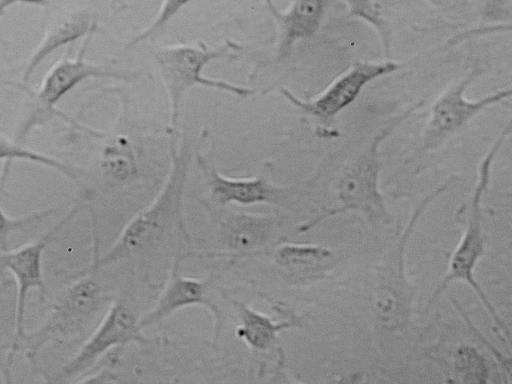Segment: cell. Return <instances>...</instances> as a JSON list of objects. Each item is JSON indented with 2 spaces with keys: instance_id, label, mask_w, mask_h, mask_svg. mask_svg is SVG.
<instances>
[{
  "instance_id": "obj_12",
  "label": "cell",
  "mask_w": 512,
  "mask_h": 384,
  "mask_svg": "<svg viewBox=\"0 0 512 384\" xmlns=\"http://www.w3.org/2000/svg\"><path fill=\"white\" fill-rule=\"evenodd\" d=\"M92 34L84 37L77 54L70 58L65 57L55 63L46 73L40 87L37 90H28L38 104L47 114H53L69 121L75 126L86 130L81 124H77L68 115L57 110L55 104L77 84L89 78H114L124 79L125 76L110 70L106 66L90 63L85 60Z\"/></svg>"
},
{
  "instance_id": "obj_2",
  "label": "cell",
  "mask_w": 512,
  "mask_h": 384,
  "mask_svg": "<svg viewBox=\"0 0 512 384\" xmlns=\"http://www.w3.org/2000/svg\"><path fill=\"white\" fill-rule=\"evenodd\" d=\"M512 132V117L503 127L478 166L477 178L472 191L469 214L463 234L452 252L444 277L431 295L425 307L427 312L436 300L455 282L467 284L482 302L489 314L501 342L512 352V332L497 313L486 292L475 278V268L484 253L482 228V199L488 189L494 161L503 143Z\"/></svg>"
},
{
  "instance_id": "obj_9",
  "label": "cell",
  "mask_w": 512,
  "mask_h": 384,
  "mask_svg": "<svg viewBox=\"0 0 512 384\" xmlns=\"http://www.w3.org/2000/svg\"><path fill=\"white\" fill-rule=\"evenodd\" d=\"M152 342L139 324V318L121 300L111 303L101 321L78 351L61 367L55 381H71L84 377L111 350L134 343Z\"/></svg>"
},
{
  "instance_id": "obj_20",
  "label": "cell",
  "mask_w": 512,
  "mask_h": 384,
  "mask_svg": "<svg viewBox=\"0 0 512 384\" xmlns=\"http://www.w3.org/2000/svg\"><path fill=\"white\" fill-rule=\"evenodd\" d=\"M321 0H301L281 18L280 54L284 55L300 39L312 36L319 25Z\"/></svg>"
},
{
  "instance_id": "obj_18",
  "label": "cell",
  "mask_w": 512,
  "mask_h": 384,
  "mask_svg": "<svg viewBox=\"0 0 512 384\" xmlns=\"http://www.w3.org/2000/svg\"><path fill=\"white\" fill-rule=\"evenodd\" d=\"M234 303L240 317V324L236 327L235 334L253 350L270 349L278 344L280 332L300 325L294 315L276 321L246 304L237 301Z\"/></svg>"
},
{
  "instance_id": "obj_22",
  "label": "cell",
  "mask_w": 512,
  "mask_h": 384,
  "mask_svg": "<svg viewBox=\"0 0 512 384\" xmlns=\"http://www.w3.org/2000/svg\"><path fill=\"white\" fill-rule=\"evenodd\" d=\"M190 1L162 0L154 18L127 43V47H133L162 30Z\"/></svg>"
},
{
  "instance_id": "obj_8",
  "label": "cell",
  "mask_w": 512,
  "mask_h": 384,
  "mask_svg": "<svg viewBox=\"0 0 512 384\" xmlns=\"http://www.w3.org/2000/svg\"><path fill=\"white\" fill-rule=\"evenodd\" d=\"M85 206L82 201L75 202L67 213L58 220L50 229L39 238L28 242L16 249L1 250V270L8 271L16 283V305L14 317V331L6 358L5 372L9 375L14 359V350L20 339L25 334L24 316L27 295L32 290H37L41 295L45 292V282L42 270L43 252Z\"/></svg>"
},
{
  "instance_id": "obj_23",
  "label": "cell",
  "mask_w": 512,
  "mask_h": 384,
  "mask_svg": "<svg viewBox=\"0 0 512 384\" xmlns=\"http://www.w3.org/2000/svg\"><path fill=\"white\" fill-rule=\"evenodd\" d=\"M450 301L452 305L455 307V309L458 311V313L461 315L462 319L468 326L470 332L477 338V340L480 343H482L489 350L490 354L496 361L497 365L502 369L505 376L508 378V382L512 383V356L504 354L485 338V336L475 326L470 316L465 311L463 306L458 302V300H456L453 297H450Z\"/></svg>"
},
{
  "instance_id": "obj_10",
  "label": "cell",
  "mask_w": 512,
  "mask_h": 384,
  "mask_svg": "<svg viewBox=\"0 0 512 384\" xmlns=\"http://www.w3.org/2000/svg\"><path fill=\"white\" fill-rule=\"evenodd\" d=\"M183 257L176 258L154 306L139 318L141 328L147 329L171 316L182 308L199 306L209 311L213 322V344L218 343L223 323V313L216 302L210 279L183 276L180 273Z\"/></svg>"
},
{
  "instance_id": "obj_16",
  "label": "cell",
  "mask_w": 512,
  "mask_h": 384,
  "mask_svg": "<svg viewBox=\"0 0 512 384\" xmlns=\"http://www.w3.org/2000/svg\"><path fill=\"white\" fill-rule=\"evenodd\" d=\"M439 353L430 352L444 372L445 382L486 384L490 378V368L479 349L469 343H457L448 349L437 348Z\"/></svg>"
},
{
  "instance_id": "obj_25",
  "label": "cell",
  "mask_w": 512,
  "mask_h": 384,
  "mask_svg": "<svg viewBox=\"0 0 512 384\" xmlns=\"http://www.w3.org/2000/svg\"><path fill=\"white\" fill-rule=\"evenodd\" d=\"M434 6L446 13L462 12L469 7V0H430Z\"/></svg>"
},
{
  "instance_id": "obj_1",
  "label": "cell",
  "mask_w": 512,
  "mask_h": 384,
  "mask_svg": "<svg viewBox=\"0 0 512 384\" xmlns=\"http://www.w3.org/2000/svg\"><path fill=\"white\" fill-rule=\"evenodd\" d=\"M169 153L170 169L157 196L125 225L103 255H100L98 239H95L90 264L73 274L94 272L130 260L141 264L150 280L151 264L162 254L170 256L172 262L193 255L183 208L191 151L187 142L178 144L177 138L173 137L169 138Z\"/></svg>"
},
{
  "instance_id": "obj_4",
  "label": "cell",
  "mask_w": 512,
  "mask_h": 384,
  "mask_svg": "<svg viewBox=\"0 0 512 384\" xmlns=\"http://www.w3.org/2000/svg\"><path fill=\"white\" fill-rule=\"evenodd\" d=\"M422 102L405 111L379 131L366 147L358 152L341 170L335 185L337 204L302 224L297 232H306L328 218L346 212H356L372 224L389 225L392 216L379 189L382 162L379 145L391 131L421 106Z\"/></svg>"
},
{
  "instance_id": "obj_11",
  "label": "cell",
  "mask_w": 512,
  "mask_h": 384,
  "mask_svg": "<svg viewBox=\"0 0 512 384\" xmlns=\"http://www.w3.org/2000/svg\"><path fill=\"white\" fill-rule=\"evenodd\" d=\"M399 68L400 64L392 61L356 62L322 93L309 100L300 99L283 88L280 91L294 106L321 122L328 123L348 107L368 83Z\"/></svg>"
},
{
  "instance_id": "obj_26",
  "label": "cell",
  "mask_w": 512,
  "mask_h": 384,
  "mask_svg": "<svg viewBox=\"0 0 512 384\" xmlns=\"http://www.w3.org/2000/svg\"><path fill=\"white\" fill-rule=\"evenodd\" d=\"M47 3L48 0H0V14L3 15L7 9L15 4H32L45 7Z\"/></svg>"
},
{
  "instance_id": "obj_17",
  "label": "cell",
  "mask_w": 512,
  "mask_h": 384,
  "mask_svg": "<svg viewBox=\"0 0 512 384\" xmlns=\"http://www.w3.org/2000/svg\"><path fill=\"white\" fill-rule=\"evenodd\" d=\"M275 264L287 275L298 278H317L335 263L332 249L305 243H283L274 252Z\"/></svg>"
},
{
  "instance_id": "obj_13",
  "label": "cell",
  "mask_w": 512,
  "mask_h": 384,
  "mask_svg": "<svg viewBox=\"0 0 512 384\" xmlns=\"http://www.w3.org/2000/svg\"><path fill=\"white\" fill-rule=\"evenodd\" d=\"M197 161L206 179L211 198L220 206L278 204L286 200L290 194V191L274 185L263 176L231 178L209 167L203 157L198 156Z\"/></svg>"
},
{
  "instance_id": "obj_3",
  "label": "cell",
  "mask_w": 512,
  "mask_h": 384,
  "mask_svg": "<svg viewBox=\"0 0 512 384\" xmlns=\"http://www.w3.org/2000/svg\"><path fill=\"white\" fill-rule=\"evenodd\" d=\"M453 178L428 193L414 207L404 228L376 270L370 294V306L376 325L385 332L402 333L411 324L416 287L406 272V251L422 216L438 197L446 192Z\"/></svg>"
},
{
  "instance_id": "obj_15",
  "label": "cell",
  "mask_w": 512,
  "mask_h": 384,
  "mask_svg": "<svg viewBox=\"0 0 512 384\" xmlns=\"http://www.w3.org/2000/svg\"><path fill=\"white\" fill-rule=\"evenodd\" d=\"M220 241L228 253L248 254L264 247L271 240L277 221L268 216L254 214H212Z\"/></svg>"
},
{
  "instance_id": "obj_24",
  "label": "cell",
  "mask_w": 512,
  "mask_h": 384,
  "mask_svg": "<svg viewBox=\"0 0 512 384\" xmlns=\"http://www.w3.org/2000/svg\"><path fill=\"white\" fill-rule=\"evenodd\" d=\"M56 212V209L48 208L38 210L30 213L29 215L21 217H11L7 215L4 209H1V250L6 249V244L11 235L18 232L22 228L31 224L37 223L46 217L51 216Z\"/></svg>"
},
{
  "instance_id": "obj_14",
  "label": "cell",
  "mask_w": 512,
  "mask_h": 384,
  "mask_svg": "<svg viewBox=\"0 0 512 384\" xmlns=\"http://www.w3.org/2000/svg\"><path fill=\"white\" fill-rule=\"evenodd\" d=\"M98 29L95 18L84 8L65 10L51 16L41 41L29 57L23 81L27 82L37 67L55 50L94 34Z\"/></svg>"
},
{
  "instance_id": "obj_19",
  "label": "cell",
  "mask_w": 512,
  "mask_h": 384,
  "mask_svg": "<svg viewBox=\"0 0 512 384\" xmlns=\"http://www.w3.org/2000/svg\"><path fill=\"white\" fill-rule=\"evenodd\" d=\"M103 175L117 184L134 180L140 171L137 151L126 135L117 134L104 143L99 157Z\"/></svg>"
},
{
  "instance_id": "obj_5",
  "label": "cell",
  "mask_w": 512,
  "mask_h": 384,
  "mask_svg": "<svg viewBox=\"0 0 512 384\" xmlns=\"http://www.w3.org/2000/svg\"><path fill=\"white\" fill-rule=\"evenodd\" d=\"M237 48L238 45L232 41H227L214 49L198 42L196 44L164 46L153 52L160 77L169 97V137L176 136L181 102L184 94L191 87L204 86L239 97H248L255 93L249 87L212 79L203 74L207 64L230 56L231 51Z\"/></svg>"
},
{
  "instance_id": "obj_21",
  "label": "cell",
  "mask_w": 512,
  "mask_h": 384,
  "mask_svg": "<svg viewBox=\"0 0 512 384\" xmlns=\"http://www.w3.org/2000/svg\"><path fill=\"white\" fill-rule=\"evenodd\" d=\"M0 159L2 164H5V168H3V170L9 168L13 161L19 160L49 167L76 184L80 183L81 176L83 175V171L81 169L73 167L52 156L31 150L13 140H10L4 135H1L0 138Z\"/></svg>"
},
{
  "instance_id": "obj_6",
  "label": "cell",
  "mask_w": 512,
  "mask_h": 384,
  "mask_svg": "<svg viewBox=\"0 0 512 384\" xmlns=\"http://www.w3.org/2000/svg\"><path fill=\"white\" fill-rule=\"evenodd\" d=\"M97 271L80 275L65 274L71 285L50 307L45 321L32 332H25L14 350H20L35 368L38 352L51 341H63L81 335L100 311L108 297L95 278Z\"/></svg>"
},
{
  "instance_id": "obj_7",
  "label": "cell",
  "mask_w": 512,
  "mask_h": 384,
  "mask_svg": "<svg viewBox=\"0 0 512 384\" xmlns=\"http://www.w3.org/2000/svg\"><path fill=\"white\" fill-rule=\"evenodd\" d=\"M480 74V68H473L436 99L431 107L417 155L437 150L482 111L512 97L511 85L478 99L467 98L468 87Z\"/></svg>"
}]
</instances>
